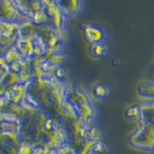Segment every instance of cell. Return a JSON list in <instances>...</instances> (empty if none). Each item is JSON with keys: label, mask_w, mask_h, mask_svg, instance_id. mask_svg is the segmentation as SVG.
Masks as SVG:
<instances>
[{"label": "cell", "mask_w": 154, "mask_h": 154, "mask_svg": "<svg viewBox=\"0 0 154 154\" xmlns=\"http://www.w3.org/2000/svg\"><path fill=\"white\" fill-rule=\"evenodd\" d=\"M86 35L90 40L96 42H99L103 38L104 33L103 30L96 26H89L86 29Z\"/></svg>", "instance_id": "6da1fadb"}, {"label": "cell", "mask_w": 154, "mask_h": 154, "mask_svg": "<svg viewBox=\"0 0 154 154\" xmlns=\"http://www.w3.org/2000/svg\"><path fill=\"white\" fill-rule=\"evenodd\" d=\"M94 94L97 97L104 98L109 94V89L103 84H99L94 88Z\"/></svg>", "instance_id": "3957f363"}, {"label": "cell", "mask_w": 154, "mask_h": 154, "mask_svg": "<svg viewBox=\"0 0 154 154\" xmlns=\"http://www.w3.org/2000/svg\"><path fill=\"white\" fill-rule=\"evenodd\" d=\"M92 51L96 56H103L106 53V46L100 42H96L92 46Z\"/></svg>", "instance_id": "7a4b0ae2"}, {"label": "cell", "mask_w": 154, "mask_h": 154, "mask_svg": "<svg viewBox=\"0 0 154 154\" xmlns=\"http://www.w3.org/2000/svg\"><path fill=\"white\" fill-rule=\"evenodd\" d=\"M140 107L137 106H133L130 107V109H128V110L126 111V116L129 118H135L140 114Z\"/></svg>", "instance_id": "277c9868"}]
</instances>
